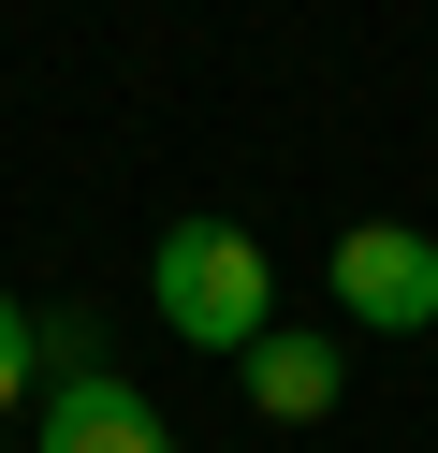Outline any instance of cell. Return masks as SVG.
Listing matches in <instances>:
<instances>
[{
	"instance_id": "6da1fadb",
	"label": "cell",
	"mask_w": 438,
	"mask_h": 453,
	"mask_svg": "<svg viewBox=\"0 0 438 453\" xmlns=\"http://www.w3.org/2000/svg\"><path fill=\"white\" fill-rule=\"evenodd\" d=\"M146 307H161L190 351H249L263 322H278V264H263V234H234V219H161V249H146Z\"/></svg>"
},
{
	"instance_id": "7a4b0ae2",
	"label": "cell",
	"mask_w": 438,
	"mask_h": 453,
	"mask_svg": "<svg viewBox=\"0 0 438 453\" xmlns=\"http://www.w3.org/2000/svg\"><path fill=\"white\" fill-rule=\"evenodd\" d=\"M321 278H336L350 336H438V234L424 219H350L321 249Z\"/></svg>"
},
{
	"instance_id": "3957f363",
	"label": "cell",
	"mask_w": 438,
	"mask_h": 453,
	"mask_svg": "<svg viewBox=\"0 0 438 453\" xmlns=\"http://www.w3.org/2000/svg\"><path fill=\"white\" fill-rule=\"evenodd\" d=\"M29 453H175V424L146 410L117 365H88V336L58 322L44 336V424H29Z\"/></svg>"
},
{
	"instance_id": "277c9868",
	"label": "cell",
	"mask_w": 438,
	"mask_h": 453,
	"mask_svg": "<svg viewBox=\"0 0 438 453\" xmlns=\"http://www.w3.org/2000/svg\"><path fill=\"white\" fill-rule=\"evenodd\" d=\"M234 395H249L263 424H321V410L350 395V351H336V336H307V322H263L249 351H234Z\"/></svg>"
},
{
	"instance_id": "5b68a950",
	"label": "cell",
	"mask_w": 438,
	"mask_h": 453,
	"mask_svg": "<svg viewBox=\"0 0 438 453\" xmlns=\"http://www.w3.org/2000/svg\"><path fill=\"white\" fill-rule=\"evenodd\" d=\"M29 395H44V322L0 293V410H29Z\"/></svg>"
}]
</instances>
